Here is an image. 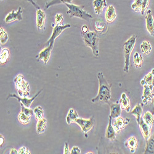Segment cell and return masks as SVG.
<instances>
[{
	"label": "cell",
	"mask_w": 154,
	"mask_h": 154,
	"mask_svg": "<svg viewBox=\"0 0 154 154\" xmlns=\"http://www.w3.org/2000/svg\"><path fill=\"white\" fill-rule=\"evenodd\" d=\"M86 153L88 154V153H93V152H88V153Z\"/></svg>",
	"instance_id": "48"
},
{
	"label": "cell",
	"mask_w": 154,
	"mask_h": 154,
	"mask_svg": "<svg viewBox=\"0 0 154 154\" xmlns=\"http://www.w3.org/2000/svg\"><path fill=\"white\" fill-rule=\"evenodd\" d=\"M153 96H154V93H153Z\"/></svg>",
	"instance_id": "49"
},
{
	"label": "cell",
	"mask_w": 154,
	"mask_h": 154,
	"mask_svg": "<svg viewBox=\"0 0 154 154\" xmlns=\"http://www.w3.org/2000/svg\"><path fill=\"white\" fill-rule=\"evenodd\" d=\"M125 146L130 150L131 153H135L137 146H138V142L136 137L131 136L128 138L125 143Z\"/></svg>",
	"instance_id": "19"
},
{
	"label": "cell",
	"mask_w": 154,
	"mask_h": 154,
	"mask_svg": "<svg viewBox=\"0 0 154 154\" xmlns=\"http://www.w3.org/2000/svg\"><path fill=\"white\" fill-rule=\"evenodd\" d=\"M20 107H21V112L22 113L28 115V116H29V117H32V115L34 114V111L32 109L25 107L22 103H20Z\"/></svg>",
	"instance_id": "37"
},
{
	"label": "cell",
	"mask_w": 154,
	"mask_h": 154,
	"mask_svg": "<svg viewBox=\"0 0 154 154\" xmlns=\"http://www.w3.org/2000/svg\"><path fill=\"white\" fill-rule=\"evenodd\" d=\"M22 20V9L19 6L17 11L12 10L5 17V22L6 23H11L16 20L20 21Z\"/></svg>",
	"instance_id": "11"
},
{
	"label": "cell",
	"mask_w": 154,
	"mask_h": 154,
	"mask_svg": "<svg viewBox=\"0 0 154 154\" xmlns=\"http://www.w3.org/2000/svg\"><path fill=\"white\" fill-rule=\"evenodd\" d=\"M94 28L97 33H103L107 30L106 24L101 20H97L94 22Z\"/></svg>",
	"instance_id": "28"
},
{
	"label": "cell",
	"mask_w": 154,
	"mask_h": 154,
	"mask_svg": "<svg viewBox=\"0 0 154 154\" xmlns=\"http://www.w3.org/2000/svg\"><path fill=\"white\" fill-rule=\"evenodd\" d=\"M143 106H144L143 103H138L134 107L133 110L131 111V114L134 115V116L136 117L137 124L139 123L141 117H142L143 112Z\"/></svg>",
	"instance_id": "21"
},
{
	"label": "cell",
	"mask_w": 154,
	"mask_h": 154,
	"mask_svg": "<svg viewBox=\"0 0 154 154\" xmlns=\"http://www.w3.org/2000/svg\"><path fill=\"white\" fill-rule=\"evenodd\" d=\"M150 0H142V10H141V15H144L145 12L147 9L149 5Z\"/></svg>",
	"instance_id": "38"
},
{
	"label": "cell",
	"mask_w": 154,
	"mask_h": 154,
	"mask_svg": "<svg viewBox=\"0 0 154 154\" xmlns=\"http://www.w3.org/2000/svg\"><path fill=\"white\" fill-rule=\"evenodd\" d=\"M119 102L120 103L122 109L124 110H125L126 112H130L131 110L130 107V99L128 98L126 94L125 93H123L121 96V98L119 100Z\"/></svg>",
	"instance_id": "22"
},
{
	"label": "cell",
	"mask_w": 154,
	"mask_h": 154,
	"mask_svg": "<svg viewBox=\"0 0 154 154\" xmlns=\"http://www.w3.org/2000/svg\"><path fill=\"white\" fill-rule=\"evenodd\" d=\"M152 104H153V110H152V114L154 115V96H153V99H152Z\"/></svg>",
	"instance_id": "47"
},
{
	"label": "cell",
	"mask_w": 154,
	"mask_h": 154,
	"mask_svg": "<svg viewBox=\"0 0 154 154\" xmlns=\"http://www.w3.org/2000/svg\"><path fill=\"white\" fill-rule=\"evenodd\" d=\"M1 1H3V0H1Z\"/></svg>",
	"instance_id": "50"
},
{
	"label": "cell",
	"mask_w": 154,
	"mask_h": 154,
	"mask_svg": "<svg viewBox=\"0 0 154 154\" xmlns=\"http://www.w3.org/2000/svg\"><path fill=\"white\" fill-rule=\"evenodd\" d=\"M46 15L44 11H43L41 8L37 9L36 11V26L38 30H43L45 28V23L46 20Z\"/></svg>",
	"instance_id": "14"
},
{
	"label": "cell",
	"mask_w": 154,
	"mask_h": 154,
	"mask_svg": "<svg viewBox=\"0 0 154 154\" xmlns=\"http://www.w3.org/2000/svg\"><path fill=\"white\" fill-rule=\"evenodd\" d=\"M81 150L78 146H73L70 150V154H80Z\"/></svg>",
	"instance_id": "41"
},
{
	"label": "cell",
	"mask_w": 154,
	"mask_h": 154,
	"mask_svg": "<svg viewBox=\"0 0 154 154\" xmlns=\"http://www.w3.org/2000/svg\"><path fill=\"white\" fill-rule=\"evenodd\" d=\"M112 117H109V123L107 126V129L106 131V137L110 140H113L116 138V134L117 133L115 132L114 128L112 125Z\"/></svg>",
	"instance_id": "20"
},
{
	"label": "cell",
	"mask_w": 154,
	"mask_h": 154,
	"mask_svg": "<svg viewBox=\"0 0 154 154\" xmlns=\"http://www.w3.org/2000/svg\"><path fill=\"white\" fill-rule=\"evenodd\" d=\"M138 125L139 126L140 130L141 133H142L144 138L146 140H148L151 136L152 128H150L147 123H146L143 119H140V122L138 123Z\"/></svg>",
	"instance_id": "15"
},
{
	"label": "cell",
	"mask_w": 154,
	"mask_h": 154,
	"mask_svg": "<svg viewBox=\"0 0 154 154\" xmlns=\"http://www.w3.org/2000/svg\"><path fill=\"white\" fill-rule=\"evenodd\" d=\"M72 0H51L46 3L45 9H48L51 6L54 5H57L59 4H66V3H72Z\"/></svg>",
	"instance_id": "32"
},
{
	"label": "cell",
	"mask_w": 154,
	"mask_h": 154,
	"mask_svg": "<svg viewBox=\"0 0 154 154\" xmlns=\"http://www.w3.org/2000/svg\"><path fill=\"white\" fill-rule=\"evenodd\" d=\"M130 122V119L128 118L124 119L122 117H118L115 119H112V125L114 130L117 133H119L123 130H124L126 125Z\"/></svg>",
	"instance_id": "7"
},
{
	"label": "cell",
	"mask_w": 154,
	"mask_h": 154,
	"mask_svg": "<svg viewBox=\"0 0 154 154\" xmlns=\"http://www.w3.org/2000/svg\"><path fill=\"white\" fill-rule=\"evenodd\" d=\"M17 119H18L19 122L20 123H22V125H27L30 122L31 117H29V116H28V115H25V113L20 112L18 115Z\"/></svg>",
	"instance_id": "33"
},
{
	"label": "cell",
	"mask_w": 154,
	"mask_h": 154,
	"mask_svg": "<svg viewBox=\"0 0 154 154\" xmlns=\"http://www.w3.org/2000/svg\"><path fill=\"white\" fill-rule=\"evenodd\" d=\"M131 8L136 12H140L142 10V0H134Z\"/></svg>",
	"instance_id": "36"
},
{
	"label": "cell",
	"mask_w": 154,
	"mask_h": 154,
	"mask_svg": "<svg viewBox=\"0 0 154 154\" xmlns=\"http://www.w3.org/2000/svg\"><path fill=\"white\" fill-rule=\"evenodd\" d=\"M89 31H88V27L87 25H84L82 26V30H81V33L82 34H85L86 33H88Z\"/></svg>",
	"instance_id": "43"
},
{
	"label": "cell",
	"mask_w": 154,
	"mask_h": 154,
	"mask_svg": "<svg viewBox=\"0 0 154 154\" xmlns=\"http://www.w3.org/2000/svg\"><path fill=\"white\" fill-rule=\"evenodd\" d=\"M65 5L68 8L67 14L70 17H78L88 22L93 18L92 15L86 11L85 6L83 5H75L72 3H66Z\"/></svg>",
	"instance_id": "2"
},
{
	"label": "cell",
	"mask_w": 154,
	"mask_h": 154,
	"mask_svg": "<svg viewBox=\"0 0 154 154\" xmlns=\"http://www.w3.org/2000/svg\"><path fill=\"white\" fill-rule=\"evenodd\" d=\"M97 79L99 81L98 93L95 97L91 99V102L93 103L100 102H106L109 104V101L112 97V85L108 83L102 72L97 73Z\"/></svg>",
	"instance_id": "1"
},
{
	"label": "cell",
	"mask_w": 154,
	"mask_h": 154,
	"mask_svg": "<svg viewBox=\"0 0 154 154\" xmlns=\"http://www.w3.org/2000/svg\"><path fill=\"white\" fill-rule=\"evenodd\" d=\"M63 20V16L62 14L57 13L55 16V22L56 25H61Z\"/></svg>",
	"instance_id": "39"
},
{
	"label": "cell",
	"mask_w": 154,
	"mask_h": 154,
	"mask_svg": "<svg viewBox=\"0 0 154 154\" xmlns=\"http://www.w3.org/2000/svg\"><path fill=\"white\" fill-rule=\"evenodd\" d=\"M94 123L95 122L94 117H92L89 119L79 118L76 121V123L80 127L82 131L85 134L86 137H88V132L90 131L94 127Z\"/></svg>",
	"instance_id": "6"
},
{
	"label": "cell",
	"mask_w": 154,
	"mask_h": 154,
	"mask_svg": "<svg viewBox=\"0 0 154 154\" xmlns=\"http://www.w3.org/2000/svg\"><path fill=\"white\" fill-rule=\"evenodd\" d=\"M143 93L141 98H142L143 103L144 106H147L149 102H152L153 96L152 93L153 91V86H149L147 85H145L143 86Z\"/></svg>",
	"instance_id": "12"
},
{
	"label": "cell",
	"mask_w": 154,
	"mask_h": 154,
	"mask_svg": "<svg viewBox=\"0 0 154 154\" xmlns=\"http://www.w3.org/2000/svg\"><path fill=\"white\" fill-rule=\"evenodd\" d=\"M82 38L86 46L90 48L95 57L99 56V36L97 33L94 31H89L85 34H82Z\"/></svg>",
	"instance_id": "3"
},
{
	"label": "cell",
	"mask_w": 154,
	"mask_h": 154,
	"mask_svg": "<svg viewBox=\"0 0 154 154\" xmlns=\"http://www.w3.org/2000/svg\"><path fill=\"white\" fill-rule=\"evenodd\" d=\"M33 111H34V115L37 121L43 118L44 110L41 106H37L35 108Z\"/></svg>",
	"instance_id": "35"
},
{
	"label": "cell",
	"mask_w": 154,
	"mask_h": 154,
	"mask_svg": "<svg viewBox=\"0 0 154 154\" xmlns=\"http://www.w3.org/2000/svg\"><path fill=\"white\" fill-rule=\"evenodd\" d=\"M79 118V113L73 109H70L66 117V122L68 125H70L71 123H76V120Z\"/></svg>",
	"instance_id": "24"
},
{
	"label": "cell",
	"mask_w": 154,
	"mask_h": 154,
	"mask_svg": "<svg viewBox=\"0 0 154 154\" xmlns=\"http://www.w3.org/2000/svg\"><path fill=\"white\" fill-rule=\"evenodd\" d=\"M43 89H42V90L38 91L36 95H35L32 98H28V97H21V96H18L17 95H16V94H9L7 98H6V100H8L9 98H16V99L18 100V101L20 102V103H22L23 104L25 107H29L30 108L32 102L34 101V100L35 99H36V97L40 95V94L42 92Z\"/></svg>",
	"instance_id": "9"
},
{
	"label": "cell",
	"mask_w": 154,
	"mask_h": 154,
	"mask_svg": "<svg viewBox=\"0 0 154 154\" xmlns=\"http://www.w3.org/2000/svg\"><path fill=\"white\" fill-rule=\"evenodd\" d=\"M9 153L10 154H18V150H17L14 148H12L11 149Z\"/></svg>",
	"instance_id": "46"
},
{
	"label": "cell",
	"mask_w": 154,
	"mask_h": 154,
	"mask_svg": "<svg viewBox=\"0 0 154 154\" xmlns=\"http://www.w3.org/2000/svg\"><path fill=\"white\" fill-rule=\"evenodd\" d=\"M140 84L142 86L147 85L149 86H154V69L144 76L143 80L140 81Z\"/></svg>",
	"instance_id": "23"
},
{
	"label": "cell",
	"mask_w": 154,
	"mask_h": 154,
	"mask_svg": "<svg viewBox=\"0 0 154 154\" xmlns=\"http://www.w3.org/2000/svg\"><path fill=\"white\" fill-rule=\"evenodd\" d=\"M47 120L45 118H43L37 121L36 124V132L38 134L43 133L46 128Z\"/></svg>",
	"instance_id": "26"
},
{
	"label": "cell",
	"mask_w": 154,
	"mask_h": 154,
	"mask_svg": "<svg viewBox=\"0 0 154 154\" xmlns=\"http://www.w3.org/2000/svg\"><path fill=\"white\" fill-rule=\"evenodd\" d=\"M146 143H147L144 153H154V135L153 136H150V137L146 140Z\"/></svg>",
	"instance_id": "25"
},
{
	"label": "cell",
	"mask_w": 154,
	"mask_h": 154,
	"mask_svg": "<svg viewBox=\"0 0 154 154\" xmlns=\"http://www.w3.org/2000/svg\"><path fill=\"white\" fill-rule=\"evenodd\" d=\"M4 141H5L4 137H3V136L1 134H0V146H1V147L3 145Z\"/></svg>",
	"instance_id": "45"
},
{
	"label": "cell",
	"mask_w": 154,
	"mask_h": 154,
	"mask_svg": "<svg viewBox=\"0 0 154 154\" xmlns=\"http://www.w3.org/2000/svg\"><path fill=\"white\" fill-rule=\"evenodd\" d=\"M140 48L141 51H142V53L146 56L149 55L151 53L152 49L150 43L146 40L143 41L142 43H141Z\"/></svg>",
	"instance_id": "27"
},
{
	"label": "cell",
	"mask_w": 154,
	"mask_h": 154,
	"mask_svg": "<svg viewBox=\"0 0 154 154\" xmlns=\"http://www.w3.org/2000/svg\"><path fill=\"white\" fill-rule=\"evenodd\" d=\"M19 95L21 97H29L30 88L29 83L24 79L22 74H18L14 79Z\"/></svg>",
	"instance_id": "5"
},
{
	"label": "cell",
	"mask_w": 154,
	"mask_h": 154,
	"mask_svg": "<svg viewBox=\"0 0 154 154\" xmlns=\"http://www.w3.org/2000/svg\"><path fill=\"white\" fill-rule=\"evenodd\" d=\"M93 5L94 9V12L97 15H100L104 9L107 7V1L106 0H94L93 2Z\"/></svg>",
	"instance_id": "18"
},
{
	"label": "cell",
	"mask_w": 154,
	"mask_h": 154,
	"mask_svg": "<svg viewBox=\"0 0 154 154\" xmlns=\"http://www.w3.org/2000/svg\"><path fill=\"white\" fill-rule=\"evenodd\" d=\"M146 27L147 32L152 36H154V18L151 10L146 12Z\"/></svg>",
	"instance_id": "13"
},
{
	"label": "cell",
	"mask_w": 154,
	"mask_h": 154,
	"mask_svg": "<svg viewBox=\"0 0 154 154\" xmlns=\"http://www.w3.org/2000/svg\"><path fill=\"white\" fill-rule=\"evenodd\" d=\"M27 1L29 2H30L36 9H40V6H38L35 2H33V0H27Z\"/></svg>",
	"instance_id": "44"
},
{
	"label": "cell",
	"mask_w": 154,
	"mask_h": 154,
	"mask_svg": "<svg viewBox=\"0 0 154 154\" xmlns=\"http://www.w3.org/2000/svg\"><path fill=\"white\" fill-rule=\"evenodd\" d=\"M137 40V36L136 35H132L130 38L124 43L123 49L125 54V67L124 72L128 73L130 70V56L132 51L135 46Z\"/></svg>",
	"instance_id": "4"
},
{
	"label": "cell",
	"mask_w": 154,
	"mask_h": 154,
	"mask_svg": "<svg viewBox=\"0 0 154 154\" xmlns=\"http://www.w3.org/2000/svg\"><path fill=\"white\" fill-rule=\"evenodd\" d=\"M71 27V25L69 23L66 25H56V26L53 28L52 35H51V38L48 40V41L46 43V45L48 46L51 43H54L55 40L56 38L60 35V34L67 29H69Z\"/></svg>",
	"instance_id": "8"
},
{
	"label": "cell",
	"mask_w": 154,
	"mask_h": 154,
	"mask_svg": "<svg viewBox=\"0 0 154 154\" xmlns=\"http://www.w3.org/2000/svg\"><path fill=\"white\" fill-rule=\"evenodd\" d=\"M10 57V53L9 50L8 48H3L0 54V63L2 65L6 63Z\"/></svg>",
	"instance_id": "29"
},
{
	"label": "cell",
	"mask_w": 154,
	"mask_h": 154,
	"mask_svg": "<svg viewBox=\"0 0 154 154\" xmlns=\"http://www.w3.org/2000/svg\"><path fill=\"white\" fill-rule=\"evenodd\" d=\"M63 153L64 154H69L70 153V150L69 149V144L67 143H65V147H64V150H63Z\"/></svg>",
	"instance_id": "42"
},
{
	"label": "cell",
	"mask_w": 154,
	"mask_h": 154,
	"mask_svg": "<svg viewBox=\"0 0 154 154\" xmlns=\"http://www.w3.org/2000/svg\"><path fill=\"white\" fill-rule=\"evenodd\" d=\"M143 57L139 53L136 52L133 56V62L136 69H140L142 67L143 63Z\"/></svg>",
	"instance_id": "31"
},
{
	"label": "cell",
	"mask_w": 154,
	"mask_h": 154,
	"mask_svg": "<svg viewBox=\"0 0 154 154\" xmlns=\"http://www.w3.org/2000/svg\"><path fill=\"white\" fill-rule=\"evenodd\" d=\"M110 107V114L109 117L112 119H115L118 117H120L122 113V107L119 101H117L115 103L109 104Z\"/></svg>",
	"instance_id": "16"
},
{
	"label": "cell",
	"mask_w": 154,
	"mask_h": 154,
	"mask_svg": "<svg viewBox=\"0 0 154 154\" xmlns=\"http://www.w3.org/2000/svg\"><path fill=\"white\" fill-rule=\"evenodd\" d=\"M9 40V36L7 32L3 28L0 27V43L2 45H5Z\"/></svg>",
	"instance_id": "34"
},
{
	"label": "cell",
	"mask_w": 154,
	"mask_h": 154,
	"mask_svg": "<svg viewBox=\"0 0 154 154\" xmlns=\"http://www.w3.org/2000/svg\"><path fill=\"white\" fill-rule=\"evenodd\" d=\"M117 18V13L115 8L113 5H110L107 7L106 13H105V19L108 23L113 22Z\"/></svg>",
	"instance_id": "17"
},
{
	"label": "cell",
	"mask_w": 154,
	"mask_h": 154,
	"mask_svg": "<svg viewBox=\"0 0 154 154\" xmlns=\"http://www.w3.org/2000/svg\"><path fill=\"white\" fill-rule=\"evenodd\" d=\"M54 44V43H51L49 46L40 51L39 54L36 57L38 61H43L45 65H46L50 59L51 53H52V51L53 49Z\"/></svg>",
	"instance_id": "10"
},
{
	"label": "cell",
	"mask_w": 154,
	"mask_h": 154,
	"mask_svg": "<svg viewBox=\"0 0 154 154\" xmlns=\"http://www.w3.org/2000/svg\"><path fill=\"white\" fill-rule=\"evenodd\" d=\"M29 149L25 147H21L18 150V154H30Z\"/></svg>",
	"instance_id": "40"
},
{
	"label": "cell",
	"mask_w": 154,
	"mask_h": 154,
	"mask_svg": "<svg viewBox=\"0 0 154 154\" xmlns=\"http://www.w3.org/2000/svg\"><path fill=\"white\" fill-rule=\"evenodd\" d=\"M143 120L147 123L150 128L154 125V115L150 112H146L143 117Z\"/></svg>",
	"instance_id": "30"
}]
</instances>
